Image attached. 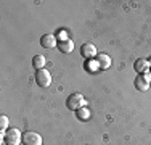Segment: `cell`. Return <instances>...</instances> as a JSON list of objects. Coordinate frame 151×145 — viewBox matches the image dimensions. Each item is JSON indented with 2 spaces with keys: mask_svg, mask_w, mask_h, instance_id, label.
Listing matches in <instances>:
<instances>
[{
  "mask_svg": "<svg viewBox=\"0 0 151 145\" xmlns=\"http://www.w3.org/2000/svg\"><path fill=\"white\" fill-rule=\"evenodd\" d=\"M0 130H2V132L8 130V118H6L5 115L0 116Z\"/></svg>",
  "mask_w": 151,
  "mask_h": 145,
  "instance_id": "13",
  "label": "cell"
},
{
  "mask_svg": "<svg viewBox=\"0 0 151 145\" xmlns=\"http://www.w3.org/2000/svg\"><path fill=\"white\" fill-rule=\"evenodd\" d=\"M35 82L40 87H48L52 84V76H50V72L47 70H39L35 72Z\"/></svg>",
  "mask_w": 151,
  "mask_h": 145,
  "instance_id": "3",
  "label": "cell"
},
{
  "mask_svg": "<svg viewBox=\"0 0 151 145\" xmlns=\"http://www.w3.org/2000/svg\"><path fill=\"white\" fill-rule=\"evenodd\" d=\"M2 139L5 140V144H8V145H19L21 142H23V134H21L19 129L10 128L8 130L2 132Z\"/></svg>",
  "mask_w": 151,
  "mask_h": 145,
  "instance_id": "1",
  "label": "cell"
},
{
  "mask_svg": "<svg viewBox=\"0 0 151 145\" xmlns=\"http://www.w3.org/2000/svg\"><path fill=\"white\" fill-rule=\"evenodd\" d=\"M135 89L137 90H140V92H145V90H148V87H150V79L146 78V76H143V74H138L135 78Z\"/></svg>",
  "mask_w": 151,
  "mask_h": 145,
  "instance_id": "5",
  "label": "cell"
},
{
  "mask_svg": "<svg viewBox=\"0 0 151 145\" xmlns=\"http://www.w3.org/2000/svg\"><path fill=\"white\" fill-rule=\"evenodd\" d=\"M45 63H47V60H45V57L44 55H35L34 58H32V66L35 68V70H44L45 68Z\"/></svg>",
  "mask_w": 151,
  "mask_h": 145,
  "instance_id": "11",
  "label": "cell"
},
{
  "mask_svg": "<svg viewBox=\"0 0 151 145\" xmlns=\"http://www.w3.org/2000/svg\"><path fill=\"white\" fill-rule=\"evenodd\" d=\"M81 55L84 57V58H93L96 55V49H95V45L93 44H84V45L81 47Z\"/></svg>",
  "mask_w": 151,
  "mask_h": 145,
  "instance_id": "7",
  "label": "cell"
},
{
  "mask_svg": "<svg viewBox=\"0 0 151 145\" xmlns=\"http://www.w3.org/2000/svg\"><path fill=\"white\" fill-rule=\"evenodd\" d=\"M40 45L44 47V49H53V47L58 45V42H56V39L53 34H44L40 37Z\"/></svg>",
  "mask_w": 151,
  "mask_h": 145,
  "instance_id": "6",
  "label": "cell"
},
{
  "mask_svg": "<svg viewBox=\"0 0 151 145\" xmlns=\"http://www.w3.org/2000/svg\"><path fill=\"white\" fill-rule=\"evenodd\" d=\"M134 70L137 72H140V74H143V72H146L150 70V61L145 60V58H138L134 63Z\"/></svg>",
  "mask_w": 151,
  "mask_h": 145,
  "instance_id": "9",
  "label": "cell"
},
{
  "mask_svg": "<svg viewBox=\"0 0 151 145\" xmlns=\"http://www.w3.org/2000/svg\"><path fill=\"white\" fill-rule=\"evenodd\" d=\"M56 47L61 53H71L74 50V42L69 41V39H64V41H60Z\"/></svg>",
  "mask_w": 151,
  "mask_h": 145,
  "instance_id": "10",
  "label": "cell"
},
{
  "mask_svg": "<svg viewBox=\"0 0 151 145\" xmlns=\"http://www.w3.org/2000/svg\"><path fill=\"white\" fill-rule=\"evenodd\" d=\"M76 115H77V119H81V121H87V119L90 118V111H88L87 107L77 110V111H76Z\"/></svg>",
  "mask_w": 151,
  "mask_h": 145,
  "instance_id": "12",
  "label": "cell"
},
{
  "mask_svg": "<svg viewBox=\"0 0 151 145\" xmlns=\"http://www.w3.org/2000/svg\"><path fill=\"white\" fill-rule=\"evenodd\" d=\"M66 107H68V110H71V111H77V110H81V108H84L85 107L84 95L79 94V92L71 94V95L68 97V100H66Z\"/></svg>",
  "mask_w": 151,
  "mask_h": 145,
  "instance_id": "2",
  "label": "cell"
},
{
  "mask_svg": "<svg viewBox=\"0 0 151 145\" xmlns=\"http://www.w3.org/2000/svg\"><path fill=\"white\" fill-rule=\"evenodd\" d=\"M111 58L109 55H106V53H100V55H96V65H98L100 70H108V68L111 66Z\"/></svg>",
  "mask_w": 151,
  "mask_h": 145,
  "instance_id": "8",
  "label": "cell"
},
{
  "mask_svg": "<svg viewBox=\"0 0 151 145\" xmlns=\"http://www.w3.org/2000/svg\"><path fill=\"white\" fill-rule=\"evenodd\" d=\"M23 144L24 145H42V137L34 130H27L23 134Z\"/></svg>",
  "mask_w": 151,
  "mask_h": 145,
  "instance_id": "4",
  "label": "cell"
}]
</instances>
